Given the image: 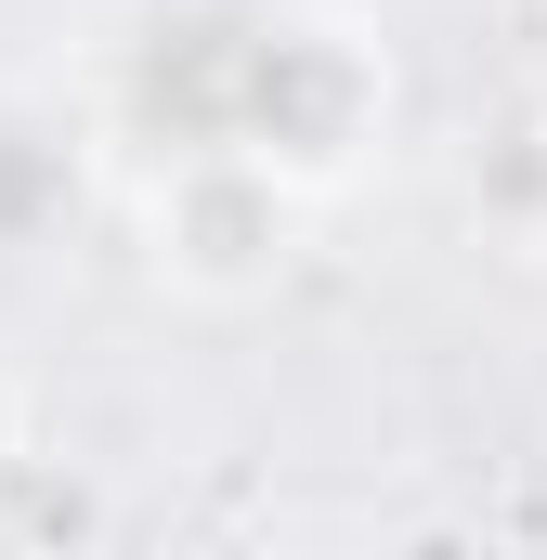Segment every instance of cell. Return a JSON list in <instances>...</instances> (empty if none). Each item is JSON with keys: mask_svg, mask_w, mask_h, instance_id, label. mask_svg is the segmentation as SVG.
Returning a JSON list of instances; mask_svg holds the SVG:
<instances>
[{"mask_svg": "<svg viewBox=\"0 0 547 560\" xmlns=\"http://www.w3.org/2000/svg\"><path fill=\"white\" fill-rule=\"evenodd\" d=\"M0 456H13V392H0Z\"/></svg>", "mask_w": 547, "mask_h": 560, "instance_id": "obj_1", "label": "cell"}]
</instances>
